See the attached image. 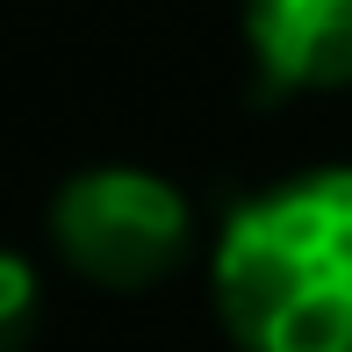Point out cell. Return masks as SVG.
<instances>
[{
	"mask_svg": "<svg viewBox=\"0 0 352 352\" xmlns=\"http://www.w3.org/2000/svg\"><path fill=\"white\" fill-rule=\"evenodd\" d=\"M209 280L245 352H352V166H316L237 201Z\"/></svg>",
	"mask_w": 352,
	"mask_h": 352,
	"instance_id": "6da1fadb",
	"label": "cell"
},
{
	"mask_svg": "<svg viewBox=\"0 0 352 352\" xmlns=\"http://www.w3.org/2000/svg\"><path fill=\"white\" fill-rule=\"evenodd\" d=\"M51 245L79 280L144 295L195 252V209L151 166H87L51 195Z\"/></svg>",
	"mask_w": 352,
	"mask_h": 352,
	"instance_id": "7a4b0ae2",
	"label": "cell"
},
{
	"mask_svg": "<svg viewBox=\"0 0 352 352\" xmlns=\"http://www.w3.org/2000/svg\"><path fill=\"white\" fill-rule=\"evenodd\" d=\"M245 43L266 94L352 87V0H245Z\"/></svg>",
	"mask_w": 352,
	"mask_h": 352,
	"instance_id": "3957f363",
	"label": "cell"
},
{
	"mask_svg": "<svg viewBox=\"0 0 352 352\" xmlns=\"http://www.w3.org/2000/svg\"><path fill=\"white\" fill-rule=\"evenodd\" d=\"M36 302H43V280L22 252H0V352H22L29 331H36Z\"/></svg>",
	"mask_w": 352,
	"mask_h": 352,
	"instance_id": "277c9868",
	"label": "cell"
}]
</instances>
